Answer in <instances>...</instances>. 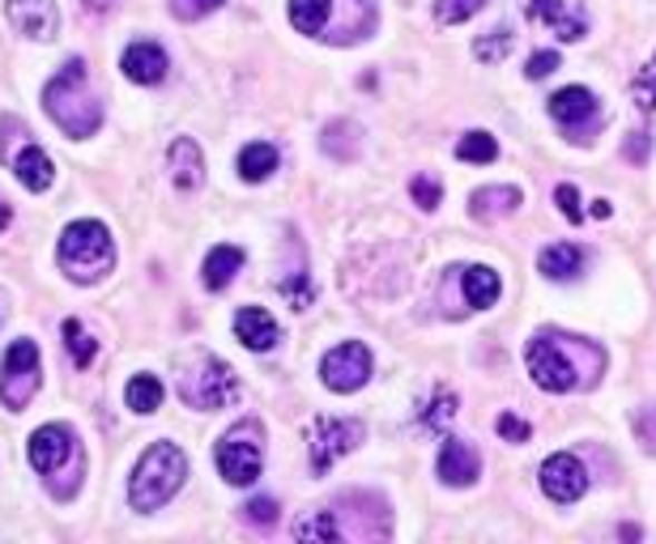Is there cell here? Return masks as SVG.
I'll return each mask as SVG.
<instances>
[{"label": "cell", "instance_id": "cell-2", "mask_svg": "<svg viewBox=\"0 0 656 544\" xmlns=\"http://www.w3.org/2000/svg\"><path fill=\"white\" fill-rule=\"evenodd\" d=\"M86 77H90V65H86L81 56H74V60L48 81V90H43L48 116L56 119L60 132L74 137V141H86V137H95L98 128H102V102L95 98Z\"/></svg>", "mask_w": 656, "mask_h": 544}, {"label": "cell", "instance_id": "cell-37", "mask_svg": "<svg viewBox=\"0 0 656 544\" xmlns=\"http://www.w3.org/2000/svg\"><path fill=\"white\" fill-rule=\"evenodd\" d=\"M555 205H559L562 209V217H567V221H580V191L571 188V184H559V188H555Z\"/></svg>", "mask_w": 656, "mask_h": 544}, {"label": "cell", "instance_id": "cell-23", "mask_svg": "<svg viewBox=\"0 0 656 544\" xmlns=\"http://www.w3.org/2000/svg\"><path fill=\"white\" fill-rule=\"evenodd\" d=\"M13 175L22 179V188L30 191H48L51 184H56V166H51V158L43 154V149H22L18 158H13Z\"/></svg>", "mask_w": 656, "mask_h": 544}, {"label": "cell", "instance_id": "cell-9", "mask_svg": "<svg viewBox=\"0 0 656 544\" xmlns=\"http://www.w3.org/2000/svg\"><path fill=\"white\" fill-rule=\"evenodd\" d=\"M179 396L188 408H200V413H214L222 404L235 396V375H231V366L218 362V357H205L196 370H188L184 379H179Z\"/></svg>", "mask_w": 656, "mask_h": 544}, {"label": "cell", "instance_id": "cell-33", "mask_svg": "<svg viewBox=\"0 0 656 544\" xmlns=\"http://www.w3.org/2000/svg\"><path fill=\"white\" fill-rule=\"evenodd\" d=\"M452 417H457V396H452V392H443L435 404H427V413H422V426L439 429V426H448Z\"/></svg>", "mask_w": 656, "mask_h": 544}, {"label": "cell", "instance_id": "cell-18", "mask_svg": "<svg viewBox=\"0 0 656 544\" xmlns=\"http://www.w3.org/2000/svg\"><path fill=\"white\" fill-rule=\"evenodd\" d=\"M529 18L555 26V34H559L562 43L584 39V30H588V18H584L580 9H567V0H529Z\"/></svg>", "mask_w": 656, "mask_h": 544}, {"label": "cell", "instance_id": "cell-34", "mask_svg": "<svg viewBox=\"0 0 656 544\" xmlns=\"http://www.w3.org/2000/svg\"><path fill=\"white\" fill-rule=\"evenodd\" d=\"M218 4H226V0H170V13H175L179 22H196V18L214 13Z\"/></svg>", "mask_w": 656, "mask_h": 544}, {"label": "cell", "instance_id": "cell-25", "mask_svg": "<svg viewBox=\"0 0 656 544\" xmlns=\"http://www.w3.org/2000/svg\"><path fill=\"white\" fill-rule=\"evenodd\" d=\"M273 170H277V149L268 141H252L244 154H239V175H244L247 184H261Z\"/></svg>", "mask_w": 656, "mask_h": 544}, {"label": "cell", "instance_id": "cell-40", "mask_svg": "<svg viewBox=\"0 0 656 544\" xmlns=\"http://www.w3.org/2000/svg\"><path fill=\"white\" fill-rule=\"evenodd\" d=\"M631 162H644L648 158V132H631V141H627V149H623Z\"/></svg>", "mask_w": 656, "mask_h": 544}, {"label": "cell", "instance_id": "cell-10", "mask_svg": "<svg viewBox=\"0 0 656 544\" xmlns=\"http://www.w3.org/2000/svg\"><path fill=\"white\" fill-rule=\"evenodd\" d=\"M363 443V422H354V417H316V426H312V473L324 476L333 464H337L341 455H350V451Z\"/></svg>", "mask_w": 656, "mask_h": 544}, {"label": "cell", "instance_id": "cell-24", "mask_svg": "<svg viewBox=\"0 0 656 544\" xmlns=\"http://www.w3.org/2000/svg\"><path fill=\"white\" fill-rule=\"evenodd\" d=\"M239 268H244V251H239L235 243H222V247L209 251V260H205L200 273H205V285H209V289H226V285L235 281Z\"/></svg>", "mask_w": 656, "mask_h": 544}, {"label": "cell", "instance_id": "cell-36", "mask_svg": "<svg viewBox=\"0 0 656 544\" xmlns=\"http://www.w3.org/2000/svg\"><path fill=\"white\" fill-rule=\"evenodd\" d=\"M244 515L252 523H261V527H273V523H277V502H273V497H252L244 506Z\"/></svg>", "mask_w": 656, "mask_h": 544}, {"label": "cell", "instance_id": "cell-42", "mask_svg": "<svg viewBox=\"0 0 656 544\" xmlns=\"http://www.w3.org/2000/svg\"><path fill=\"white\" fill-rule=\"evenodd\" d=\"M9 221H13V209H9V205H4V200H0V230H4V226H9Z\"/></svg>", "mask_w": 656, "mask_h": 544}, {"label": "cell", "instance_id": "cell-28", "mask_svg": "<svg viewBox=\"0 0 656 544\" xmlns=\"http://www.w3.org/2000/svg\"><path fill=\"white\" fill-rule=\"evenodd\" d=\"M457 158H464V162H495L499 158V141L490 132H464L457 141Z\"/></svg>", "mask_w": 656, "mask_h": 544}, {"label": "cell", "instance_id": "cell-29", "mask_svg": "<svg viewBox=\"0 0 656 544\" xmlns=\"http://www.w3.org/2000/svg\"><path fill=\"white\" fill-rule=\"evenodd\" d=\"M65 345H69V354H74V366H81V370H86V366L95 362V354H98L95 336L81 328L77 319H69V324H65Z\"/></svg>", "mask_w": 656, "mask_h": 544}, {"label": "cell", "instance_id": "cell-21", "mask_svg": "<svg viewBox=\"0 0 656 544\" xmlns=\"http://www.w3.org/2000/svg\"><path fill=\"white\" fill-rule=\"evenodd\" d=\"M584 247H576V243H555V247H546L541 251V260H537V268H541V277H550V281H571V277H580L584 273Z\"/></svg>", "mask_w": 656, "mask_h": 544}, {"label": "cell", "instance_id": "cell-7", "mask_svg": "<svg viewBox=\"0 0 656 544\" xmlns=\"http://www.w3.org/2000/svg\"><path fill=\"white\" fill-rule=\"evenodd\" d=\"M265 468V429L256 422H239L218 438V473L231 485H252Z\"/></svg>", "mask_w": 656, "mask_h": 544}, {"label": "cell", "instance_id": "cell-26", "mask_svg": "<svg viewBox=\"0 0 656 544\" xmlns=\"http://www.w3.org/2000/svg\"><path fill=\"white\" fill-rule=\"evenodd\" d=\"M128 408L133 413H158V404H163V383L154 379V375H137V379L128 383Z\"/></svg>", "mask_w": 656, "mask_h": 544}, {"label": "cell", "instance_id": "cell-41", "mask_svg": "<svg viewBox=\"0 0 656 544\" xmlns=\"http://www.w3.org/2000/svg\"><path fill=\"white\" fill-rule=\"evenodd\" d=\"M614 209H609V200H593V217H609Z\"/></svg>", "mask_w": 656, "mask_h": 544}, {"label": "cell", "instance_id": "cell-4", "mask_svg": "<svg viewBox=\"0 0 656 544\" xmlns=\"http://www.w3.org/2000/svg\"><path fill=\"white\" fill-rule=\"evenodd\" d=\"M184 476H188V459L175 443H154V447L141 455V464L133 468V485H128V502L133 511H158L167 506L170 497L184 489Z\"/></svg>", "mask_w": 656, "mask_h": 544}, {"label": "cell", "instance_id": "cell-32", "mask_svg": "<svg viewBox=\"0 0 656 544\" xmlns=\"http://www.w3.org/2000/svg\"><path fill=\"white\" fill-rule=\"evenodd\" d=\"M631 95H635V102H639L644 111H656V56L648 60V65H644V69L635 72Z\"/></svg>", "mask_w": 656, "mask_h": 544}, {"label": "cell", "instance_id": "cell-17", "mask_svg": "<svg viewBox=\"0 0 656 544\" xmlns=\"http://www.w3.org/2000/svg\"><path fill=\"white\" fill-rule=\"evenodd\" d=\"M120 69L137 86H158L167 77V51L158 48V43H133V48L124 51Z\"/></svg>", "mask_w": 656, "mask_h": 544}, {"label": "cell", "instance_id": "cell-19", "mask_svg": "<svg viewBox=\"0 0 656 544\" xmlns=\"http://www.w3.org/2000/svg\"><path fill=\"white\" fill-rule=\"evenodd\" d=\"M235 336L244 340L247 349H256V354H268V349L282 340L277 319H273L265 307H244L239 310V315H235Z\"/></svg>", "mask_w": 656, "mask_h": 544}, {"label": "cell", "instance_id": "cell-16", "mask_svg": "<svg viewBox=\"0 0 656 544\" xmlns=\"http://www.w3.org/2000/svg\"><path fill=\"white\" fill-rule=\"evenodd\" d=\"M452 277L461 285V303L464 310H487L499 298V273L487 264H473V268H452Z\"/></svg>", "mask_w": 656, "mask_h": 544}, {"label": "cell", "instance_id": "cell-31", "mask_svg": "<svg viewBox=\"0 0 656 544\" xmlns=\"http://www.w3.org/2000/svg\"><path fill=\"white\" fill-rule=\"evenodd\" d=\"M482 9H487V0H439L435 18L443 26H457V22H469V18L482 13Z\"/></svg>", "mask_w": 656, "mask_h": 544}, {"label": "cell", "instance_id": "cell-30", "mask_svg": "<svg viewBox=\"0 0 656 544\" xmlns=\"http://www.w3.org/2000/svg\"><path fill=\"white\" fill-rule=\"evenodd\" d=\"M511 51V30L508 26H495V30H487L478 43H473V56L482 60V65H495V60H503Z\"/></svg>", "mask_w": 656, "mask_h": 544}, {"label": "cell", "instance_id": "cell-1", "mask_svg": "<svg viewBox=\"0 0 656 544\" xmlns=\"http://www.w3.org/2000/svg\"><path fill=\"white\" fill-rule=\"evenodd\" d=\"M525 362H529L533 383L546 392H580V387H593L597 375L606 370V354L593 340L562 336V332L533 336L525 349Z\"/></svg>", "mask_w": 656, "mask_h": 544}, {"label": "cell", "instance_id": "cell-27", "mask_svg": "<svg viewBox=\"0 0 656 544\" xmlns=\"http://www.w3.org/2000/svg\"><path fill=\"white\" fill-rule=\"evenodd\" d=\"M294 536H298V541H345V536H341L337 511H320L312 520H298L294 523Z\"/></svg>", "mask_w": 656, "mask_h": 544}, {"label": "cell", "instance_id": "cell-14", "mask_svg": "<svg viewBox=\"0 0 656 544\" xmlns=\"http://www.w3.org/2000/svg\"><path fill=\"white\" fill-rule=\"evenodd\" d=\"M9 22L22 30L26 39H56L60 26V9L56 0H9Z\"/></svg>", "mask_w": 656, "mask_h": 544}, {"label": "cell", "instance_id": "cell-39", "mask_svg": "<svg viewBox=\"0 0 656 544\" xmlns=\"http://www.w3.org/2000/svg\"><path fill=\"white\" fill-rule=\"evenodd\" d=\"M439 196H443V191H439L435 179H427V175H418V179H413V200H418L422 209H435Z\"/></svg>", "mask_w": 656, "mask_h": 544}, {"label": "cell", "instance_id": "cell-20", "mask_svg": "<svg viewBox=\"0 0 656 544\" xmlns=\"http://www.w3.org/2000/svg\"><path fill=\"white\" fill-rule=\"evenodd\" d=\"M170 179L179 191H196L205 184V158H200V145L179 137L170 145Z\"/></svg>", "mask_w": 656, "mask_h": 544}, {"label": "cell", "instance_id": "cell-15", "mask_svg": "<svg viewBox=\"0 0 656 544\" xmlns=\"http://www.w3.org/2000/svg\"><path fill=\"white\" fill-rule=\"evenodd\" d=\"M435 473L443 485H452V489H461V485H473L478 473H482V459H478V451L461 443V438H448L443 451H439V464Z\"/></svg>", "mask_w": 656, "mask_h": 544}, {"label": "cell", "instance_id": "cell-12", "mask_svg": "<svg viewBox=\"0 0 656 544\" xmlns=\"http://www.w3.org/2000/svg\"><path fill=\"white\" fill-rule=\"evenodd\" d=\"M541 489H546V497L550 502H580L584 489H588V468H584L576 455H567V451H559V455H550L546 464H541Z\"/></svg>", "mask_w": 656, "mask_h": 544}, {"label": "cell", "instance_id": "cell-3", "mask_svg": "<svg viewBox=\"0 0 656 544\" xmlns=\"http://www.w3.org/2000/svg\"><path fill=\"white\" fill-rule=\"evenodd\" d=\"M291 22L298 34L350 48L375 34V4L371 0H291Z\"/></svg>", "mask_w": 656, "mask_h": 544}, {"label": "cell", "instance_id": "cell-11", "mask_svg": "<svg viewBox=\"0 0 656 544\" xmlns=\"http://www.w3.org/2000/svg\"><path fill=\"white\" fill-rule=\"evenodd\" d=\"M320 379L333 392H359L371 379V349L363 340H345L333 354L320 362Z\"/></svg>", "mask_w": 656, "mask_h": 544}, {"label": "cell", "instance_id": "cell-38", "mask_svg": "<svg viewBox=\"0 0 656 544\" xmlns=\"http://www.w3.org/2000/svg\"><path fill=\"white\" fill-rule=\"evenodd\" d=\"M559 69V51H537V56H529V81H541V77H550V72Z\"/></svg>", "mask_w": 656, "mask_h": 544}, {"label": "cell", "instance_id": "cell-13", "mask_svg": "<svg viewBox=\"0 0 656 544\" xmlns=\"http://www.w3.org/2000/svg\"><path fill=\"white\" fill-rule=\"evenodd\" d=\"M550 116L559 119L562 128H571L576 132V141H588V128L601 119V102L593 90H584V86H567L559 95L550 98Z\"/></svg>", "mask_w": 656, "mask_h": 544}, {"label": "cell", "instance_id": "cell-6", "mask_svg": "<svg viewBox=\"0 0 656 544\" xmlns=\"http://www.w3.org/2000/svg\"><path fill=\"white\" fill-rule=\"evenodd\" d=\"M30 464L39 468L43 476L65 473V494L74 497L77 485H81V473H86V455H81V443L69 426H39L30 434Z\"/></svg>", "mask_w": 656, "mask_h": 544}, {"label": "cell", "instance_id": "cell-22", "mask_svg": "<svg viewBox=\"0 0 656 544\" xmlns=\"http://www.w3.org/2000/svg\"><path fill=\"white\" fill-rule=\"evenodd\" d=\"M520 209V188H482L473 191L469 200V214L478 221H499V217H511Z\"/></svg>", "mask_w": 656, "mask_h": 544}, {"label": "cell", "instance_id": "cell-5", "mask_svg": "<svg viewBox=\"0 0 656 544\" xmlns=\"http://www.w3.org/2000/svg\"><path fill=\"white\" fill-rule=\"evenodd\" d=\"M56 256H60V268H65L77 285H90V281H102V277L116 268V243H111L102 221H90V217H86V221L65 226Z\"/></svg>", "mask_w": 656, "mask_h": 544}, {"label": "cell", "instance_id": "cell-35", "mask_svg": "<svg viewBox=\"0 0 656 544\" xmlns=\"http://www.w3.org/2000/svg\"><path fill=\"white\" fill-rule=\"evenodd\" d=\"M499 434H503L508 443H529V438H533V426L520 422L516 413H499Z\"/></svg>", "mask_w": 656, "mask_h": 544}, {"label": "cell", "instance_id": "cell-8", "mask_svg": "<svg viewBox=\"0 0 656 544\" xmlns=\"http://www.w3.org/2000/svg\"><path fill=\"white\" fill-rule=\"evenodd\" d=\"M39 392V345L35 340H13L4 366H0V400L9 408H26Z\"/></svg>", "mask_w": 656, "mask_h": 544}]
</instances>
